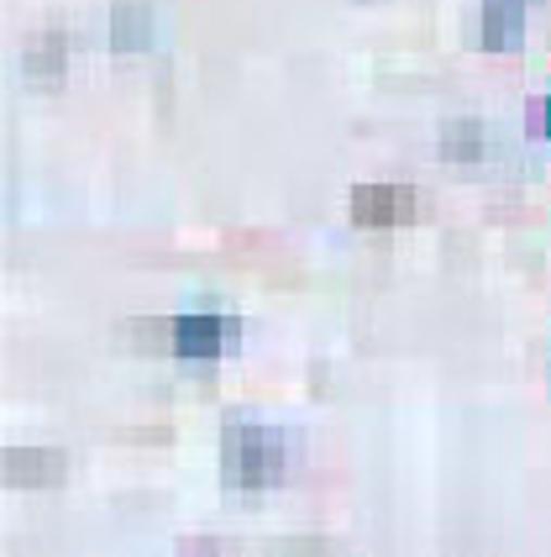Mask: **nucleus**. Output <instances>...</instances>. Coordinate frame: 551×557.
<instances>
[{
    "label": "nucleus",
    "mask_w": 551,
    "mask_h": 557,
    "mask_svg": "<svg viewBox=\"0 0 551 557\" xmlns=\"http://www.w3.org/2000/svg\"><path fill=\"white\" fill-rule=\"evenodd\" d=\"M415 211V195L404 185H358L352 189V216L363 226H395Z\"/></svg>",
    "instance_id": "nucleus-3"
},
{
    "label": "nucleus",
    "mask_w": 551,
    "mask_h": 557,
    "mask_svg": "<svg viewBox=\"0 0 551 557\" xmlns=\"http://www.w3.org/2000/svg\"><path fill=\"white\" fill-rule=\"evenodd\" d=\"M237 342V321L226 315H179L174 321V352L179 358H215Z\"/></svg>",
    "instance_id": "nucleus-2"
},
{
    "label": "nucleus",
    "mask_w": 551,
    "mask_h": 557,
    "mask_svg": "<svg viewBox=\"0 0 551 557\" xmlns=\"http://www.w3.org/2000/svg\"><path fill=\"white\" fill-rule=\"evenodd\" d=\"M521 32H525V0H484V42L493 53L521 48Z\"/></svg>",
    "instance_id": "nucleus-4"
},
{
    "label": "nucleus",
    "mask_w": 551,
    "mask_h": 557,
    "mask_svg": "<svg viewBox=\"0 0 551 557\" xmlns=\"http://www.w3.org/2000/svg\"><path fill=\"white\" fill-rule=\"evenodd\" d=\"M541 122H547V132H551V95H547V106H541Z\"/></svg>",
    "instance_id": "nucleus-5"
},
{
    "label": "nucleus",
    "mask_w": 551,
    "mask_h": 557,
    "mask_svg": "<svg viewBox=\"0 0 551 557\" xmlns=\"http://www.w3.org/2000/svg\"><path fill=\"white\" fill-rule=\"evenodd\" d=\"M284 473V436L258 421H231L226 426V479L237 490H263Z\"/></svg>",
    "instance_id": "nucleus-1"
}]
</instances>
